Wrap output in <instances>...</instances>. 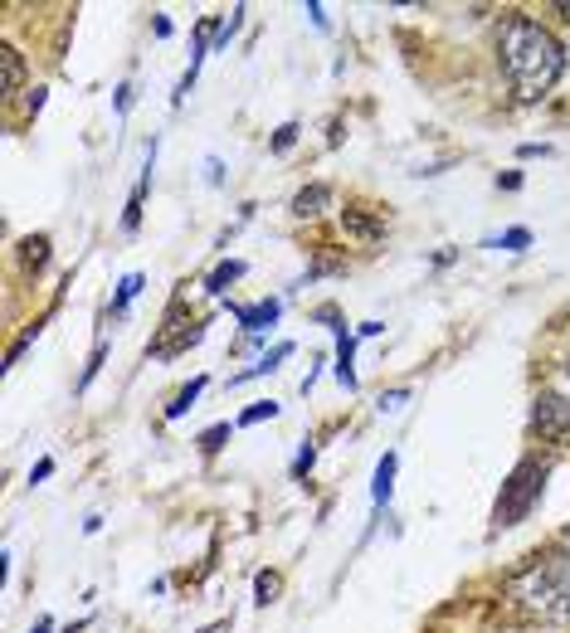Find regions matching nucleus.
Wrapping results in <instances>:
<instances>
[{
  "label": "nucleus",
  "instance_id": "obj_10",
  "mask_svg": "<svg viewBox=\"0 0 570 633\" xmlns=\"http://www.w3.org/2000/svg\"><path fill=\"white\" fill-rule=\"evenodd\" d=\"M0 69H5V93H20V83H25V59H20L15 45H0Z\"/></svg>",
  "mask_w": 570,
  "mask_h": 633
},
{
  "label": "nucleus",
  "instance_id": "obj_27",
  "mask_svg": "<svg viewBox=\"0 0 570 633\" xmlns=\"http://www.w3.org/2000/svg\"><path fill=\"white\" fill-rule=\"evenodd\" d=\"M556 10H561V15L570 20V0H556Z\"/></svg>",
  "mask_w": 570,
  "mask_h": 633
},
{
  "label": "nucleus",
  "instance_id": "obj_8",
  "mask_svg": "<svg viewBox=\"0 0 570 633\" xmlns=\"http://www.w3.org/2000/svg\"><path fill=\"white\" fill-rule=\"evenodd\" d=\"M288 356H293V346H288V341H278V346L268 351L258 366H248V370H240V376H230V386H244V380H258V376H274L278 361H288Z\"/></svg>",
  "mask_w": 570,
  "mask_h": 633
},
{
  "label": "nucleus",
  "instance_id": "obj_22",
  "mask_svg": "<svg viewBox=\"0 0 570 633\" xmlns=\"http://www.w3.org/2000/svg\"><path fill=\"white\" fill-rule=\"evenodd\" d=\"M405 400H410V390L400 386V390H386V395H380L376 404H380V410H400V404H405Z\"/></svg>",
  "mask_w": 570,
  "mask_h": 633
},
{
  "label": "nucleus",
  "instance_id": "obj_29",
  "mask_svg": "<svg viewBox=\"0 0 570 633\" xmlns=\"http://www.w3.org/2000/svg\"><path fill=\"white\" fill-rule=\"evenodd\" d=\"M566 370H570V366H566Z\"/></svg>",
  "mask_w": 570,
  "mask_h": 633
},
{
  "label": "nucleus",
  "instance_id": "obj_26",
  "mask_svg": "<svg viewBox=\"0 0 570 633\" xmlns=\"http://www.w3.org/2000/svg\"><path fill=\"white\" fill-rule=\"evenodd\" d=\"M49 629H54V619H39L35 624V633H49Z\"/></svg>",
  "mask_w": 570,
  "mask_h": 633
},
{
  "label": "nucleus",
  "instance_id": "obj_16",
  "mask_svg": "<svg viewBox=\"0 0 570 633\" xmlns=\"http://www.w3.org/2000/svg\"><path fill=\"white\" fill-rule=\"evenodd\" d=\"M25 264H29V268H45V264H49V239H45V234L25 239Z\"/></svg>",
  "mask_w": 570,
  "mask_h": 633
},
{
  "label": "nucleus",
  "instance_id": "obj_28",
  "mask_svg": "<svg viewBox=\"0 0 570 633\" xmlns=\"http://www.w3.org/2000/svg\"><path fill=\"white\" fill-rule=\"evenodd\" d=\"M201 633H225V624H210V629H201Z\"/></svg>",
  "mask_w": 570,
  "mask_h": 633
},
{
  "label": "nucleus",
  "instance_id": "obj_7",
  "mask_svg": "<svg viewBox=\"0 0 570 633\" xmlns=\"http://www.w3.org/2000/svg\"><path fill=\"white\" fill-rule=\"evenodd\" d=\"M327 205H331V185H323V181L303 185V191L293 195V215H298V220H317Z\"/></svg>",
  "mask_w": 570,
  "mask_h": 633
},
{
  "label": "nucleus",
  "instance_id": "obj_5",
  "mask_svg": "<svg viewBox=\"0 0 570 633\" xmlns=\"http://www.w3.org/2000/svg\"><path fill=\"white\" fill-rule=\"evenodd\" d=\"M191 341H201V321H181V303L166 313V327L151 341V356H181Z\"/></svg>",
  "mask_w": 570,
  "mask_h": 633
},
{
  "label": "nucleus",
  "instance_id": "obj_17",
  "mask_svg": "<svg viewBox=\"0 0 570 633\" xmlns=\"http://www.w3.org/2000/svg\"><path fill=\"white\" fill-rule=\"evenodd\" d=\"M278 414V404L274 400H258V404H248V410L240 414V429H248V424H264V419H274Z\"/></svg>",
  "mask_w": 570,
  "mask_h": 633
},
{
  "label": "nucleus",
  "instance_id": "obj_14",
  "mask_svg": "<svg viewBox=\"0 0 570 633\" xmlns=\"http://www.w3.org/2000/svg\"><path fill=\"white\" fill-rule=\"evenodd\" d=\"M254 595H258V605H274V599L283 595V575H278V570H264V575L254 580Z\"/></svg>",
  "mask_w": 570,
  "mask_h": 633
},
{
  "label": "nucleus",
  "instance_id": "obj_18",
  "mask_svg": "<svg viewBox=\"0 0 570 633\" xmlns=\"http://www.w3.org/2000/svg\"><path fill=\"white\" fill-rule=\"evenodd\" d=\"M526 244H532V234H526V230H507L502 239H488V248H507V254H522Z\"/></svg>",
  "mask_w": 570,
  "mask_h": 633
},
{
  "label": "nucleus",
  "instance_id": "obj_11",
  "mask_svg": "<svg viewBox=\"0 0 570 633\" xmlns=\"http://www.w3.org/2000/svg\"><path fill=\"white\" fill-rule=\"evenodd\" d=\"M390 492H396V453H386V459L376 463V487H371V497H376L380 507L390 502Z\"/></svg>",
  "mask_w": 570,
  "mask_h": 633
},
{
  "label": "nucleus",
  "instance_id": "obj_1",
  "mask_svg": "<svg viewBox=\"0 0 570 633\" xmlns=\"http://www.w3.org/2000/svg\"><path fill=\"white\" fill-rule=\"evenodd\" d=\"M497 64L517 102H542L566 74V49L542 20L512 15L497 39Z\"/></svg>",
  "mask_w": 570,
  "mask_h": 633
},
{
  "label": "nucleus",
  "instance_id": "obj_6",
  "mask_svg": "<svg viewBox=\"0 0 570 633\" xmlns=\"http://www.w3.org/2000/svg\"><path fill=\"white\" fill-rule=\"evenodd\" d=\"M278 313H283V303H278V297H264V303H254V307H234V317H240V327H244L248 341L264 337V331L278 321Z\"/></svg>",
  "mask_w": 570,
  "mask_h": 633
},
{
  "label": "nucleus",
  "instance_id": "obj_15",
  "mask_svg": "<svg viewBox=\"0 0 570 633\" xmlns=\"http://www.w3.org/2000/svg\"><path fill=\"white\" fill-rule=\"evenodd\" d=\"M137 293H142V273H128V278H122V288H118V303H112V317L128 313V303H132Z\"/></svg>",
  "mask_w": 570,
  "mask_h": 633
},
{
  "label": "nucleus",
  "instance_id": "obj_9",
  "mask_svg": "<svg viewBox=\"0 0 570 633\" xmlns=\"http://www.w3.org/2000/svg\"><path fill=\"white\" fill-rule=\"evenodd\" d=\"M147 185H151V166L142 171V181L132 185V195H128V215H122V230H128V234L142 224V200H147Z\"/></svg>",
  "mask_w": 570,
  "mask_h": 633
},
{
  "label": "nucleus",
  "instance_id": "obj_24",
  "mask_svg": "<svg viewBox=\"0 0 570 633\" xmlns=\"http://www.w3.org/2000/svg\"><path fill=\"white\" fill-rule=\"evenodd\" d=\"M118 112H132V83H122V88H118Z\"/></svg>",
  "mask_w": 570,
  "mask_h": 633
},
{
  "label": "nucleus",
  "instance_id": "obj_12",
  "mask_svg": "<svg viewBox=\"0 0 570 633\" xmlns=\"http://www.w3.org/2000/svg\"><path fill=\"white\" fill-rule=\"evenodd\" d=\"M240 278H244V264H240V258H225V264L205 278V293H225V288L240 283Z\"/></svg>",
  "mask_w": 570,
  "mask_h": 633
},
{
  "label": "nucleus",
  "instance_id": "obj_23",
  "mask_svg": "<svg viewBox=\"0 0 570 633\" xmlns=\"http://www.w3.org/2000/svg\"><path fill=\"white\" fill-rule=\"evenodd\" d=\"M313 459H317V449H313V443H307V449H303V453H298L293 473H307V468H313Z\"/></svg>",
  "mask_w": 570,
  "mask_h": 633
},
{
  "label": "nucleus",
  "instance_id": "obj_19",
  "mask_svg": "<svg viewBox=\"0 0 570 633\" xmlns=\"http://www.w3.org/2000/svg\"><path fill=\"white\" fill-rule=\"evenodd\" d=\"M102 361H108V337H98V346H93V356H88V366H83V380H78V390L88 386L93 376H98L102 370Z\"/></svg>",
  "mask_w": 570,
  "mask_h": 633
},
{
  "label": "nucleus",
  "instance_id": "obj_3",
  "mask_svg": "<svg viewBox=\"0 0 570 633\" xmlns=\"http://www.w3.org/2000/svg\"><path fill=\"white\" fill-rule=\"evenodd\" d=\"M546 473H551L546 459H522L507 473L502 492H497V502H493V532H507V526L532 516V507L542 502V492H546Z\"/></svg>",
  "mask_w": 570,
  "mask_h": 633
},
{
  "label": "nucleus",
  "instance_id": "obj_21",
  "mask_svg": "<svg viewBox=\"0 0 570 633\" xmlns=\"http://www.w3.org/2000/svg\"><path fill=\"white\" fill-rule=\"evenodd\" d=\"M298 132H303V127H298V122H283V127L274 132V151H288V147H293V142H298Z\"/></svg>",
  "mask_w": 570,
  "mask_h": 633
},
{
  "label": "nucleus",
  "instance_id": "obj_25",
  "mask_svg": "<svg viewBox=\"0 0 570 633\" xmlns=\"http://www.w3.org/2000/svg\"><path fill=\"white\" fill-rule=\"evenodd\" d=\"M49 473H54V463H49V459H45V463H35V473H29V483H45Z\"/></svg>",
  "mask_w": 570,
  "mask_h": 633
},
{
  "label": "nucleus",
  "instance_id": "obj_13",
  "mask_svg": "<svg viewBox=\"0 0 570 633\" xmlns=\"http://www.w3.org/2000/svg\"><path fill=\"white\" fill-rule=\"evenodd\" d=\"M201 390H205V376H195V380H191V386H185V390H181V395H175L171 404H166V419H181V414H185V410H191V404H195V400H201Z\"/></svg>",
  "mask_w": 570,
  "mask_h": 633
},
{
  "label": "nucleus",
  "instance_id": "obj_2",
  "mask_svg": "<svg viewBox=\"0 0 570 633\" xmlns=\"http://www.w3.org/2000/svg\"><path fill=\"white\" fill-rule=\"evenodd\" d=\"M507 595L522 614L542 624H570V556H546L507 580Z\"/></svg>",
  "mask_w": 570,
  "mask_h": 633
},
{
  "label": "nucleus",
  "instance_id": "obj_4",
  "mask_svg": "<svg viewBox=\"0 0 570 633\" xmlns=\"http://www.w3.org/2000/svg\"><path fill=\"white\" fill-rule=\"evenodd\" d=\"M532 434H542L546 443H566L570 439V400L556 390H542L532 400Z\"/></svg>",
  "mask_w": 570,
  "mask_h": 633
},
{
  "label": "nucleus",
  "instance_id": "obj_20",
  "mask_svg": "<svg viewBox=\"0 0 570 633\" xmlns=\"http://www.w3.org/2000/svg\"><path fill=\"white\" fill-rule=\"evenodd\" d=\"M225 439H230V424H215V429L201 434V453H220Z\"/></svg>",
  "mask_w": 570,
  "mask_h": 633
}]
</instances>
